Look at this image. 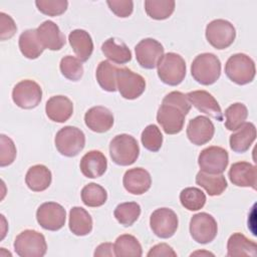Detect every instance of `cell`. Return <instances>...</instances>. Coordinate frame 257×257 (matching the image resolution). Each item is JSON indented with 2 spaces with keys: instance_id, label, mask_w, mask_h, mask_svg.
<instances>
[{
  "instance_id": "obj_3",
  "label": "cell",
  "mask_w": 257,
  "mask_h": 257,
  "mask_svg": "<svg viewBox=\"0 0 257 257\" xmlns=\"http://www.w3.org/2000/svg\"><path fill=\"white\" fill-rule=\"evenodd\" d=\"M225 73L231 81L239 85L250 83L256 73L255 62L247 54H233L225 64Z\"/></svg>"
},
{
  "instance_id": "obj_36",
  "label": "cell",
  "mask_w": 257,
  "mask_h": 257,
  "mask_svg": "<svg viewBox=\"0 0 257 257\" xmlns=\"http://www.w3.org/2000/svg\"><path fill=\"white\" fill-rule=\"evenodd\" d=\"M118 223L124 227L132 226L141 215V206L137 202H125L118 204L113 212Z\"/></svg>"
},
{
  "instance_id": "obj_14",
  "label": "cell",
  "mask_w": 257,
  "mask_h": 257,
  "mask_svg": "<svg viewBox=\"0 0 257 257\" xmlns=\"http://www.w3.org/2000/svg\"><path fill=\"white\" fill-rule=\"evenodd\" d=\"M66 211L58 203L45 202L36 211V220L45 230L57 231L65 224Z\"/></svg>"
},
{
  "instance_id": "obj_34",
  "label": "cell",
  "mask_w": 257,
  "mask_h": 257,
  "mask_svg": "<svg viewBox=\"0 0 257 257\" xmlns=\"http://www.w3.org/2000/svg\"><path fill=\"white\" fill-rule=\"evenodd\" d=\"M175 5L176 3L173 0H146L145 10L151 18L164 20L173 14Z\"/></svg>"
},
{
  "instance_id": "obj_39",
  "label": "cell",
  "mask_w": 257,
  "mask_h": 257,
  "mask_svg": "<svg viewBox=\"0 0 257 257\" xmlns=\"http://www.w3.org/2000/svg\"><path fill=\"white\" fill-rule=\"evenodd\" d=\"M61 74L72 81H77L83 75L82 62L72 55H66L61 58L59 63Z\"/></svg>"
},
{
  "instance_id": "obj_11",
  "label": "cell",
  "mask_w": 257,
  "mask_h": 257,
  "mask_svg": "<svg viewBox=\"0 0 257 257\" xmlns=\"http://www.w3.org/2000/svg\"><path fill=\"white\" fill-rule=\"evenodd\" d=\"M186 115L187 113L179 106L162 101L157 112V121L166 134L176 135L183 130Z\"/></svg>"
},
{
  "instance_id": "obj_15",
  "label": "cell",
  "mask_w": 257,
  "mask_h": 257,
  "mask_svg": "<svg viewBox=\"0 0 257 257\" xmlns=\"http://www.w3.org/2000/svg\"><path fill=\"white\" fill-rule=\"evenodd\" d=\"M139 64L146 69H154L164 55L163 45L154 38H145L135 47Z\"/></svg>"
},
{
  "instance_id": "obj_6",
  "label": "cell",
  "mask_w": 257,
  "mask_h": 257,
  "mask_svg": "<svg viewBox=\"0 0 257 257\" xmlns=\"http://www.w3.org/2000/svg\"><path fill=\"white\" fill-rule=\"evenodd\" d=\"M57 151L65 157L77 156L85 146V136L83 132L72 125H66L60 128L54 139Z\"/></svg>"
},
{
  "instance_id": "obj_2",
  "label": "cell",
  "mask_w": 257,
  "mask_h": 257,
  "mask_svg": "<svg viewBox=\"0 0 257 257\" xmlns=\"http://www.w3.org/2000/svg\"><path fill=\"white\" fill-rule=\"evenodd\" d=\"M109 155L113 163L116 165H133L138 160L140 155L139 144L131 135H117L110 141Z\"/></svg>"
},
{
  "instance_id": "obj_5",
  "label": "cell",
  "mask_w": 257,
  "mask_h": 257,
  "mask_svg": "<svg viewBox=\"0 0 257 257\" xmlns=\"http://www.w3.org/2000/svg\"><path fill=\"white\" fill-rule=\"evenodd\" d=\"M13 246L16 254L20 257H42L47 251L44 235L30 229L19 233Z\"/></svg>"
},
{
  "instance_id": "obj_24",
  "label": "cell",
  "mask_w": 257,
  "mask_h": 257,
  "mask_svg": "<svg viewBox=\"0 0 257 257\" xmlns=\"http://www.w3.org/2000/svg\"><path fill=\"white\" fill-rule=\"evenodd\" d=\"M68 41L75 55L81 61H87L93 51V42L88 32L83 29L72 30L68 35Z\"/></svg>"
},
{
  "instance_id": "obj_20",
  "label": "cell",
  "mask_w": 257,
  "mask_h": 257,
  "mask_svg": "<svg viewBox=\"0 0 257 257\" xmlns=\"http://www.w3.org/2000/svg\"><path fill=\"white\" fill-rule=\"evenodd\" d=\"M86 126L95 133H105L113 125V115L104 106L96 105L90 107L84 114Z\"/></svg>"
},
{
  "instance_id": "obj_32",
  "label": "cell",
  "mask_w": 257,
  "mask_h": 257,
  "mask_svg": "<svg viewBox=\"0 0 257 257\" xmlns=\"http://www.w3.org/2000/svg\"><path fill=\"white\" fill-rule=\"evenodd\" d=\"M114 256L116 257H141L143 255L142 245L139 240L130 234L118 236L113 244Z\"/></svg>"
},
{
  "instance_id": "obj_38",
  "label": "cell",
  "mask_w": 257,
  "mask_h": 257,
  "mask_svg": "<svg viewBox=\"0 0 257 257\" xmlns=\"http://www.w3.org/2000/svg\"><path fill=\"white\" fill-rule=\"evenodd\" d=\"M180 201L185 209L189 211H198L204 207L206 203V195L199 188L188 187L180 193Z\"/></svg>"
},
{
  "instance_id": "obj_44",
  "label": "cell",
  "mask_w": 257,
  "mask_h": 257,
  "mask_svg": "<svg viewBox=\"0 0 257 257\" xmlns=\"http://www.w3.org/2000/svg\"><path fill=\"white\" fill-rule=\"evenodd\" d=\"M17 31L16 24L11 16L5 14L4 12L0 13V39L6 40L11 38Z\"/></svg>"
},
{
  "instance_id": "obj_43",
  "label": "cell",
  "mask_w": 257,
  "mask_h": 257,
  "mask_svg": "<svg viewBox=\"0 0 257 257\" xmlns=\"http://www.w3.org/2000/svg\"><path fill=\"white\" fill-rule=\"evenodd\" d=\"M106 4L109 9L118 17L125 18L133 13L134 2L132 0H107Z\"/></svg>"
},
{
  "instance_id": "obj_37",
  "label": "cell",
  "mask_w": 257,
  "mask_h": 257,
  "mask_svg": "<svg viewBox=\"0 0 257 257\" xmlns=\"http://www.w3.org/2000/svg\"><path fill=\"white\" fill-rule=\"evenodd\" d=\"M247 116V106L244 103L235 102L225 110V127L228 131H236L245 122Z\"/></svg>"
},
{
  "instance_id": "obj_13",
  "label": "cell",
  "mask_w": 257,
  "mask_h": 257,
  "mask_svg": "<svg viewBox=\"0 0 257 257\" xmlns=\"http://www.w3.org/2000/svg\"><path fill=\"white\" fill-rule=\"evenodd\" d=\"M153 233L163 239L171 238L177 231L179 220L177 214L169 208H159L150 217Z\"/></svg>"
},
{
  "instance_id": "obj_18",
  "label": "cell",
  "mask_w": 257,
  "mask_h": 257,
  "mask_svg": "<svg viewBox=\"0 0 257 257\" xmlns=\"http://www.w3.org/2000/svg\"><path fill=\"white\" fill-rule=\"evenodd\" d=\"M37 36L44 47L49 50H60L65 44V36L59 29L58 25L51 20H46L37 28Z\"/></svg>"
},
{
  "instance_id": "obj_10",
  "label": "cell",
  "mask_w": 257,
  "mask_h": 257,
  "mask_svg": "<svg viewBox=\"0 0 257 257\" xmlns=\"http://www.w3.org/2000/svg\"><path fill=\"white\" fill-rule=\"evenodd\" d=\"M217 233V222L212 215L201 212L191 218L190 234L197 243L208 244L216 238Z\"/></svg>"
},
{
  "instance_id": "obj_45",
  "label": "cell",
  "mask_w": 257,
  "mask_h": 257,
  "mask_svg": "<svg viewBox=\"0 0 257 257\" xmlns=\"http://www.w3.org/2000/svg\"><path fill=\"white\" fill-rule=\"evenodd\" d=\"M164 102H169L172 104H175L177 106H179L180 108H182L187 114L191 109V103L187 97L186 94H184L181 91H172L169 92L164 98L163 100Z\"/></svg>"
},
{
  "instance_id": "obj_46",
  "label": "cell",
  "mask_w": 257,
  "mask_h": 257,
  "mask_svg": "<svg viewBox=\"0 0 257 257\" xmlns=\"http://www.w3.org/2000/svg\"><path fill=\"white\" fill-rule=\"evenodd\" d=\"M147 255L148 257H176L177 253L168 244L160 243L152 247Z\"/></svg>"
},
{
  "instance_id": "obj_16",
  "label": "cell",
  "mask_w": 257,
  "mask_h": 257,
  "mask_svg": "<svg viewBox=\"0 0 257 257\" xmlns=\"http://www.w3.org/2000/svg\"><path fill=\"white\" fill-rule=\"evenodd\" d=\"M215 134V126L212 120L205 115H198L190 119L187 125V137L189 141L202 146L209 143Z\"/></svg>"
},
{
  "instance_id": "obj_35",
  "label": "cell",
  "mask_w": 257,
  "mask_h": 257,
  "mask_svg": "<svg viewBox=\"0 0 257 257\" xmlns=\"http://www.w3.org/2000/svg\"><path fill=\"white\" fill-rule=\"evenodd\" d=\"M81 200L87 207H100L107 200V193L103 187L98 184L90 183L81 190Z\"/></svg>"
},
{
  "instance_id": "obj_31",
  "label": "cell",
  "mask_w": 257,
  "mask_h": 257,
  "mask_svg": "<svg viewBox=\"0 0 257 257\" xmlns=\"http://www.w3.org/2000/svg\"><path fill=\"white\" fill-rule=\"evenodd\" d=\"M196 184L206 190L209 196H220L227 189V181L222 174H208L200 171L196 176Z\"/></svg>"
},
{
  "instance_id": "obj_28",
  "label": "cell",
  "mask_w": 257,
  "mask_h": 257,
  "mask_svg": "<svg viewBox=\"0 0 257 257\" xmlns=\"http://www.w3.org/2000/svg\"><path fill=\"white\" fill-rule=\"evenodd\" d=\"M69 230L76 236L88 235L92 230V219L81 207H73L69 212Z\"/></svg>"
},
{
  "instance_id": "obj_25",
  "label": "cell",
  "mask_w": 257,
  "mask_h": 257,
  "mask_svg": "<svg viewBox=\"0 0 257 257\" xmlns=\"http://www.w3.org/2000/svg\"><path fill=\"white\" fill-rule=\"evenodd\" d=\"M256 139V127L253 122H244L230 136V148L235 153H245Z\"/></svg>"
},
{
  "instance_id": "obj_17",
  "label": "cell",
  "mask_w": 257,
  "mask_h": 257,
  "mask_svg": "<svg viewBox=\"0 0 257 257\" xmlns=\"http://www.w3.org/2000/svg\"><path fill=\"white\" fill-rule=\"evenodd\" d=\"M187 97L193 106L199 111L208 114L209 116L221 121L223 120V112L216 98L206 90H194L187 94Z\"/></svg>"
},
{
  "instance_id": "obj_48",
  "label": "cell",
  "mask_w": 257,
  "mask_h": 257,
  "mask_svg": "<svg viewBox=\"0 0 257 257\" xmlns=\"http://www.w3.org/2000/svg\"><path fill=\"white\" fill-rule=\"evenodd\" d=\"M198 254H201V255H203V254H206V255H214V254H212V253H210V252H201V251H198V252H195V253H193V254H191L192 256L193 255H198Z\"/></svg>"
},
{
  "instance_id": "obj_47",
  "label": "cell",
  "mask_w": 257,
  "mask_h": 257,
  "mask_svg": "<svg viewBox=\"0 0 257 257\" xmlns=\"http://www.w3.org/2000/svg\"><path fill=\"white\" fill-rule=\"evenodd\" d=\"M113 245L111 243H101L98 245L94 251V256H108L111 257L114 255L113 252Z\"/></svg>"
},
{
  "instance_id": "obj_41",
  "label": "cell",
  "mask_w": 257,
  "mask_h": 257,
  "mask_svg": "<svg viewBox=\"0 0 257 257\" xmlns=\"http://www.w3.org/2000/svg\"><path fill=\"white\" fill-rule=\"evenodd\" d=\"M37 9L48 16H58L63 14L68 6L66 0H36Z\"/></svg>"
},
{
  "instance_id": "obj_12",
  "label": "cell",
  "mask_w": 257,
  "mask_h": 257,
  "mask_svg": "<svg viewBox=\"0 0 257 257\" xmlns=\"http://www.w3.org/2000/svg\"><path fill=\"white\" fill-rule=\"evenodd\" d=\"M229 163L228 152L217 146L204 149L198 157V165L202 172L208 174H222Z\"/></svg>"
},
{
  "instance_id": "obj_4",
  "label": "cell",
  "mask_w": 257,
  "mask_h": 257,
  "mask_svg": "<svg viewBox=\"0 0 257 257\" xmlns=\"http://www.w3.org/2000/svg\"><path fill=\"white\" fill-rule=\"evenodd\" d=\"M158 76L166 84L176 86L186 76V62L175 52H168L162 56L158 63Z\"/></svg>"
},
{
  "instance_id": "obj_26",
  "label": "cell",
  "mask_w": 257,
  "mask_h": 257,
  "mask_svg": "<svg viewBox=\"0 0 257 257\" xmlns=\"http://www.w3.org/2000/svg\"><path fill=\"white\" fill-rule=\"evenodd\" d=\"M51 180V172L44 165H34L30 167L25 176V183L33 192L45 191L50 186Z\"/></svg>"
},
{
  "instance_id": "obj_30",
  "label": "cell",
  "mask_w": 257,
  "mask_h": 257,
  "mask_svg": "<svg viewBox=\"0 0 257 257\" xmlns=\"http://www.w3.org/2000/svg\"><path fill=\"white\" fill-rule=\"evenodd\" d=\"M18 44L21 53L29 59H36L44 50V47L38 39L36 29H27L23 31L19 36Z\"/></svg>"
},
{
  "instance_id": "obj_29",
  "label": "cell",
  "mask_w": 257,
  "mask_h": 257,
  "mask_svg": "<svg viewBox=\"0 0 257 257\" xmlns=\"http://www.w3.org/2000/svg\"><path fill=\"white\" fill-rule=\"evenodd\" d=\"M101 51L106 58L116 64H124L132 59V52L126 44L117 42L115 38L106 39L101 45Z\"/></svg>"
},
{
  "instance_id": "obj_23",
  "label": "cell",
  "mask_w": 257,
  "mask_h": 257,
  "mask_svg": "<svg viewBox=\"0 0 257 257\" xmlns=\"http://www.w3.org/2000/svg\"><path fill=\"white\" fill-rule=\"evenodd\" d=\"M79 168L83 176L89 179L101 177L107 168L105 156L96 150L89 151L80 160Z\"/></svg>"
},
{
  "instance_id": "obj_27",
  "label": "cell",
  "mask_w": 257,
  "mask_h": 257,
  "mask_svg": "<svg viewBox=\"0 0 257 257\" xmlns=\"http://www.w3.org/2000/svg\"><path fill=\"white\" fill-rule=\"evenodd\" d=\"M257 245L241 233L232 234L227 242V256H256Z\"/></svg>"
},
{
  "instance_id": "obj_19",
  "label": "cell",
  "mask_w": 257,
  "mask_h": 257,
  "mask_svg": "<svg viewBox=\"0 0 257 257\" xmlns=\"http://www.w3.org/2000/svg\"><path fill=\"white\" fill-rule=\"evenodd\" d=\"M124 189L133 195L145 194L152 185L150 173L143 168H134L127 170L122 178Z\"/></svg>"
},
{
  "instance_id": "obj_9",
  "label": "cell",
  "mask_w": 257,
  "mask_h": 257,
  "mask_svg": "<svg viewBox=\"0 0 257 257\" xmlns=\"http://www.w3.org/2000/svg\"><path fill=\"white\" fill-rule=\"evenodd\" d=\"M12 99L14 103L21 108H34L42 99V89L34 80L24 79L16 83L13 87Z\"/></svg>"
},
{
  "instance_id": "obj_40",
  "label": "cell",
  "mask_w": 257,
  "mask_h": 257,
  "mask_svg": "<svg viewBox=\"0 0 257 257\" xmlns=\"http://www.w3.org/2000/svg\"><path fill=\"white\" fill-rule=\"evenodd\" d=\"M141 141L148 151L158 152L163 144V135L156 124H149L143 131Z\"/></svg>"
},
{
  "instance_id": "obj_42",
  "label": "cell",
  "mask_w": 257,
  "mask_h": 257,
  "mask_svg": "<svg viewBox=\"0 0 257 257\" xmlns=\"http://www.w3.org/2000/svg\"><path fill=\"white\" fill-rule=\"evenodd\" d=\"M16 158V147L14 142L5 135H0V166L11 165Z\"/></svg>"
},
{
  "instance_id": "obj_8",
  "label": "cell",
  "mask_w": 257,
  "mask_h": 257,
  "mask_svg": "<svg viewBox=\"0 0 257 257\" xmlns=\"http://www.w3.org/2000/svg\"><path fill=\"white\" fill-rule=\"evenodd\" d=\"M116 88L125 99H136L146 89L145 78L127 67L118 68L116 73Z\"/></svg>"
},
{
  "instance_id": "obj_21",
  "label": "cell",
  "mask_w": 257,
  "mask_h": 257,
  "mask_svg": "<svg viewBox=\"0 0 257 257\" xmlns=\"http://www.w3.org/2000/svg\"><path fill=\"white\" fill-rule=\"evenodd\" d=\"M45 112L52 121L65 122L73 113V103L65 95H54L46 101Z\"/></svg>"
},
{
  "instance_id": "obj_1",
  "label": "cell",
  "mask_w": 257,
  "mask_h": 257,
  "mask_svg": "<svg viewBox=\"0 0 257 257\" xmlns=\"http://www.w3.org/2000/svg\"><path fill=\"white\" fill-rule=\"evenodd\" d=\"M191 74L198 83L211 85L221 75V61L213 53H201L192 62Z\"/></svg>"
},
{
  "instance_id": "obj_7",
  "label": "cell",
  "mask_w": 257,
  "mask_h": 257,
  "mask_svg": "<svg viewBox=\"0 0 257 257\" xmlns=\"http://www.w3.org/2000/svg\"><path fill=\"white\" fill-rule=\"evenodd\" d=\"M206 38L216 49H226L235 40L236 30L231 22L225 19H215L206 26Z\"/></svg>"
},
{
  "instance_id": "obj_33",
  "label": "cell",
  "mask_w": 257,
  "mask_h": 257,
  "mask_svg": "<svg viewBox=\"0 0 257 257\" xmlns=\"http://www.w3.org/2000/svg\"><path fill=\"white\" fill-rule=\"evenodd\" d=\"M118 68L110 63L108 60H102L99 62L95 76L99 86L109 92L116 90V73Z\"/></svg>"
},
{
  "instance_id": "obj_22",
  "label": "cell",
  "mask_w": 257,
  "mask_h": 257,
  "mask_svg": "<svg viewBox=\"0 0 257 257\" xmlns=\"http://www.w3.org/2000/svg\"><path fill=\"white\" fill-rule=\"evenodd\" d=\"M231 183L237 187H250L256 190V167L248 162L234 163L228 173Z\"/></svg>"
}]
</instances>
